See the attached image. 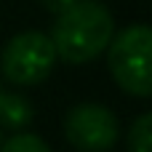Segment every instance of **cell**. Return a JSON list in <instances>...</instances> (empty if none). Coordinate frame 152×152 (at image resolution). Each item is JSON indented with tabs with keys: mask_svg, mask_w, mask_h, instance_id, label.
<instances>
[{
	"mask_svg": "<svg viewBox=\"0 0 152 152\" xmlns=\"http://www.w3.org/2000/svg\"><path fill=\"white\" fill-rule=\"evenodd\" d=\"M115 35V19L99 0H75L69 8L56 13L51 43L56 59L67 64H86L102 56Z\"/></svg>",
	"mask_w": 152,
	"mask_h": 152,
	"instance_id": "1",
	"label": "cell"
},
{
	"mask_svg": "<svg viewBox=\"0 0 152 152\" xmlns=\"http://www.w3.org/2000/svg\"><path fill=\"white\" fill-rule=\"evenodd\" d=\"M107 67L112 80L136 99L152 94V29L147 24H131L112 35L107 45Z\"/></svg>",
	"mask_w": 152,
	"mask_h": 152,
	"instance_id": "2",
	"label": "cell"
},
{
	"mask_svg": "<svg viewBox=\"0 0 152 152\" xmlns=\"http://www.w3.org/2000/svg\"><path fill=\"white\" fill-rule=\"evenodd\" d=\"M56 64L53 43L45 32L27 29L13 35L0 53V72L13 86H37L43 83Z\"/></svg>",
	"mask_w": 152,
	"mask_h": 152,
	"instance_id": "3",
	"label": "cell"
},
{
	"mask_svg": "<svg viewBox=\"0 0 152 152\" xmlns=\"http://www.w3.org/2000/svg\"><path fill=\"white\" fill-rule=\"evenodd\" d=\"M64 136L80 152H107L118 144L120 123L104 104H75L64 115Z\"/></svg>",
	"mask_w": 152,
	"mask_h": 152,
	"instance_id": "4",
	"label": "cell"
},
{
	"mask_svg": "<svg viewBox=\"0 0 152 152\" xmlns=\"http://www.w3.org/2000/svg\"><path fill=\"white\" fill-rule=\"evenodd\" d=\"M32 120H35V110H32L29 99H24L21 94H13V91L0 94V128L21 131Z\"/></svg>",
	"mask_w": 152,
	"mask_h": 152,
	"instance_id": "5",
	"label": "cell"
},
{
	"mask_svg": "<svg viewBox=\"0 0 152 152\" xmlns=\"http://www.w3.org/2000/svg\"><path fill=\"white\" fill-rule=\"evenodd\" d=\"M128 152H152V115L142 112L128 128Z\"/></svg>",
	"mask_w": 152,
	"mask_h": 152,
	"instance_id": "6",
	"label": "cell"
},
{
	"mask_svg": "<svg viewBox=\"0 0 152 152\" xmlns=\"http://www.w3.org/2000/svg\"><path fill=\"white\" fill-rule=\"evenodd\" d=\"M0 152H51V147L37 136V134H21L16 131L5 142H0Z\"/></svg>",
	"mask_w": 152,
	"mask_h": 152,
	"instance_id": "7",
	"label": "cell"
},
{
	"mask_svg": "<svg viewBox=\"0 0 152 152\" xmlns=\"http://www.w3.org/2000/svg\"><path fill=\"white\" fill-rule=\"evenodd\" d=\"M40 3H43L51 13H61V11H64V8H69L75 0H40Z\"/></svg>",
	"mask_w": 152,
	"mask_h": 152,
	"instance_id": "8",
	"label": "cell"
},
{
	"mask_svg": "<svg viewBox=\"0 0 152 152\" xmlns=\"http://www.w3.org/2000/svg\"><path fill=\"white\" fill-rule=\"evenodd\" d=\"M0 94H3V86H0Z\"/></svg>",
	"mask_w": 152,
	"mask_h": 152,
	"instance_id": "9",
	"label": "cell"
},
{
	"mask_svg": "<svg viewBox=\"0 0 152 152\" xmlns=\"http://www.w3.org/2000/svg\"><path fill=\"white\" fill-rule=\"evenodd\" d=\"M0 142H3V134H0Z\"/></svg>",
	"mask_w": 152,
	"mask_h": 152,
	"instance_id": "10",
	"label": "cell"
}]
</instances>
